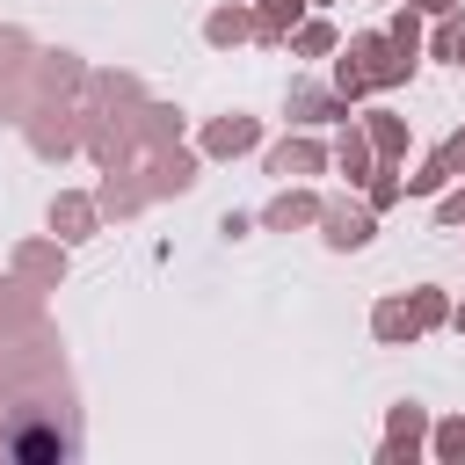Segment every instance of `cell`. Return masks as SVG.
Returning <instances> with one entry per match:
<instances>
[{
  "mask_svg": "<svg viewBox=\"0 0 465 465\" xmlns=\"http://www.w3.org/2000/svg\"><path fill=\"white\" fill-rule=\"evenodd\" d=\"M312 167H320V145H312V138H283V145L269 153V174H283V182H291V174H312Z\"/></svg>",
  "mask_w": 465,
  "mask_h": 465,
  "instance_id": "3",
  "label": "cell"
},
{
  "mask_svg": "<svg viewBox=\"0 0 465 465\" xmlns=\"http://www.w3.org/2000/svg\"><path fill=\"white\" fill-rule=\"evenodd\" d=\"M291 109H298V116H334V102H327L320 87H298V94H291Z\"/></svg>",
  "mask_w": 465,
  "mask_h": 465,
  "instance_id": "11",
  "label": "cell"
},
{
  "mask_svg": "<svg viewBox=\"0 0 465 465\" xmlns=\"http://www.w3.org/2000/svg\"><path fill=\"white\" fill-rule=\"evenodd\" d=\"M443 167H450V174H465V131H458V138L443 145Z\"/></svg>",
  "mask_w": 465,
  "mask_h": 465,
  "instance_id": "16",
  "label": "cell"
},
{
  "mask_svg": "<svg viewBox=\"0 0 465 465\" xmlns=\"http://www.w3.org/2000/svg\"><path fill=\"white\" fill-rule=\"evenodd\" d=\"M247 29H254V15H247V7H218V15H211V44H240Z\"/></svg>",
  "mask_w": 465,
  "mask_h": 465,
  "instance_id": "7",
  "label": "cell"
},
{
  "mask_svg": "<svg viewBox=\"0 0 465 465\" xmlns=\"http://www.w3.org/2000/svg\"><path fill=\"white\" fill-rule=\"evenodd\" d=\"M407 65H414V51H407L400 36H356L349 58H341V73H334V87H341V102H349V94H363V87L407 80Z\"/></svg>",
  "mask_w": 465,
  "mask_h": 465,
  "instance_id": "1",
  "label": "cell"
},
{
  "mask_svg": "<svg viewBox=\"0 0 465 465\" xmlns=\"http://www.w3.org/2000/svg\"><path fill=\"white\" fill-rule=\"evenodd\" d=\"M291 15H298V0H269L254 29H262V36H283V29H291Z\"/></svg>",
  "mask_w": 465,
  "mask_h": 465,
  "instance_id": "9",
  "label": "cell"
},
{
  "mask_svg": "<svg viewBox=\"0 0 465 465\" xmlns=\"http://www.w3.org/2000/svg\"><path fill=\"white\" fill-rule=\"evenodd\" d=\"M305 218H320V203H312V196H298V189H283V196L269 203V225H305Z\"/></svg>",
  "mask_w": 465,
  "mask_h": 465,
  "instance_id": "6",
  "label": "cell"
},
{
  "mask_svg": "<svg viewBox=\"0 0 465 465\" xmlns=\"http://www.w3.org/2000/svg\"><path fill=\"white\" fill-rule=\"evenodd\" d=\"M371 145H378V153L392 160V153L407 145V124H400V116H371Z\"/></svg>",
  "mask_w": 465,
  "mask_h": 465,
  "instance_id": "8",
  "label": "cell"
},
{
  "mask_svg": "<svg viewBox=\"0 0 465 465\" xmlns=\"http://www.w3.org/2000/svg\"><path fill=\"white\" fill-rule=\"evenodd\" d=\"M436 218H443V225H465V189H458V196H443V211H436Z\"/></svg>",
  "mask_w": 465,
  "mask_h": 465,
  "instance_id": "15",
  "label": "cell"
},
{
  "mask_svg": "<svg viewBox=\"0 0 465 465\" xmlns=\"http://www.w3.org/2000/svg\"><path fill=\"white\" fill-rule=\"evenodd\" d=\"M341 167H349V182H356V174L371 167V138H356V131H349V138H341Z\"/></svg>",
  "mask_w": 465,
  "mask_h": 465,
  "instance_id": "10",
  "label": "cell"
},
{
  "mask_svg": "<svg viewBox=\"0 0 465 465\" xmlns=\"http://www.w3.org/2000/svg\"><path fill=\"white\" fill-rule=\"evenodd\" d=\"M450 58H458V65H465V36H458V51H450Z\"/></svg>",
  "mask_w": 465,
  "mask_h": 465,
  "instance_id": "18",
  "label": "cell"
},
{
  "mask_svg": "<svg viewBox=\"0 0 465 465\" xmlns=\"http://www.w3.org/2000/svg\"><path fill=\"white\" fill-rule=\"evenodd\" d=\"M203 145H211V153H247V145H254V116H225V124H211Z\"/></svg>",
  "mask_w": 465,
  "mask_h": 465,
  "instance_id": "4",
  "label": "cell"
},
{
  "mask_svg": "<svg viewBox=\"0 0 465 465\" xmlns=\"http://www.w3.org/2000/svg\"><path fill=\"white\" fill-rule=\"evenodd\" d=\"M327 44H334V29H327V22H312V29H298V51H305V58H320Z\"/></svg>",
  "mask_w": 465,
  "mask_h": 465,
  "instance_id": "12",
  "label": "cell"
},
{
  "mask_svg": "<svg viewBox=\"0 0 465 465\" xmlns=\"http://www.w3.org/2000/svg\"><path fill=\"white\" fill-rule=\"evenodd\" d=\"M320 225H327V240H334V247H363V240H371V211H349V203L320 211Z\"/></svg>",
  "mask_w": 465,
  "mask_h": 465,
  "instance_id": "2",
  "label": "cell"
},
{
  "mask_svg": "<svg viewBox=\"0 0 465 465\" xmlns=\"http://www.w3.org/2000/svg\"><path fill=\"white\" fill-rule=\"evenodd\" d=\"M51 225H58L65 240H80V232L94 225V203H80V196H58V203H51Z\"/></svg>",
  "mask_w": 465,
  "mask_h": 465,
  "instance_id": "5",
  "label": "cell"
},
{
  "mask_svg": "<svg viewBox=\"0 0 465 465\" xmlns=\"http://www.w3.org/2000/svg\"><path fill=\"white\" fill-rule=\"evenodd\" d=\"M443 174H450V167H443V153H436L421 174H407V189H421V196H429V189H443Z\"/></svg>",
  "mask_w": 465,
  "mask_h": 465,
  "instance_id": "13",
  "label": "cell"
},
{
  "mask_svg": "<svg viewBox=\"0 0 465 465\" xmlns=\"http://www.w3.org/2000/svg\"><path fill=\"white\" fill-rule=\"evenodd\" d=\"M421 7H429V15H443V7H450V0H421Z\"/></svg>",
  "mask_w": 465,
  "mask_h": 465,
  "instance_id": "17",
  "label": "cell"
},
{
  "mask_svg": "<svg viewBox=\"0 0 465 465\" xmlns=\"http://www.w3.org/2000/svg\"><path fill=\"white\" fill-rule=\"evenodd\" d=\"M378 334H414V312H407V305H385V312H378Z\"/></svg>",
  "mask_w": 465,
  "mask_h": 465,
  "instance_id": "14",
  "label": "cell"
}]
</instances>
